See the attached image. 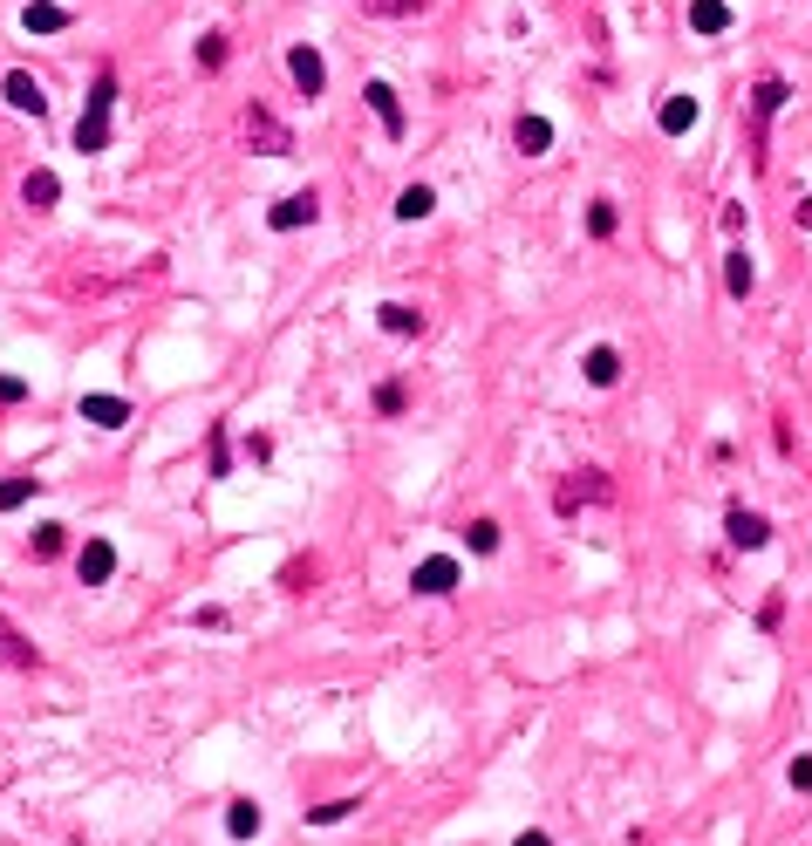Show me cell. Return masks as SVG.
Instances as JSON below:
<instances>
[{"mask_svg": "<svg viewBox=\"0 0 812 846\" xmlns=\"http://www.w3.org/2000/svg\"><path fill=\"white\" fill-rule=\"evenodd\" d=\"M403 403H410V396H403V383H383V389H376V410H383V417H396Z\"/></svg>", "mask_w": 812, "mask_h": 846, "instance_id": "cell-33", "label": "cell"}, {"mask_svg": "<svg viewBox=\"0 0 812 846\" xmlns=\"http://www.w3.org/2000/svg\"><path fill=\"white\" fill-rule=\"evenodd\" d=\"M82 417L103 423V430H123V423H130V403H123V396H82Z\"/></svg>", "mask_w": 812, "mask_h": 846, "instance_id": "cell-13", "label": "cell"}, {"mask_svg": "<svg viewBox=\"0 0 812 846\" xmlns=\"http://www.w3.org/2000/svg\"><path fill=\"white\" fill-rule=\"evenodd\" d=\"M696 116H703V110H696V96H669L656 123L669 130V137H683V130H696Z\"/></svg>", "mask_w": 812, "mask_h": 846, "instance_id": "cell-18", "label": "cell"}, {"mask_svg": "<svg viewBox=\"0 0 812 846\" xmlns=\"http://www.w3.org/2000/svg\"><path fill=\"white\" fill-rule=\"evenodd\" d=\"M239 137H246V144H253L260 157H287V151H294V130H287V123H280L273 110H260V103L239 116Z\"/></svg>", "mask_w": 812, "mask_h": 846, "instance_id": "cell-2", "label": "cell"}, {"mask_svg": "<svg viewBox=\"0 0 812 846\" xmlns=\"http://www.w3.org/2000/svg\"><path fill=\"white\" fill-rule=\"evenodd\" d=\"M751 280H758V273H751V253H744V246H737L731 260H724V287H731L737 301H744V294H751Z\"/></svg>", "mask_w": 812, "mask_h": 846, "instance_id": "cell-25", "label": "cell"}, {"mask_svg": "<svg viewBox=\"0 0 812 846\" xmlns=\"http://www.w3.org/2000/svg\"><path fill=\"white\" fill-rule=\"evenodd\" d=\"M232 471V444H226V423H212V478Z\"/></svg>", "mask_w": 812, "mask_h": 846, "instance_id": "cell-30", "label": "cell"}, {"mask_svg": "<svg viewBox=\"0 0 812 846\" xmlns=\"http://www.w3.org/2000/svg\"><path fill=\"white\" fill-rule=\"evenodd\" d=\"M792 792H812V758H792Z\"/></svg>", "mask_w": 812, "mask_h": 846, "instance_id": "cell-34", "label": "cell"}, {"mask_svg": "<svg viewBox=\"0 0 812 846\" xmlns=\"http://www.w3.org/2000/svg\"><path fill=\"white\" fill-rule=\"evenodd\" d=\"M362 14H376V21H410V14H424L430 0H355Z\"/></svg>", "mask_w": 812, "mask_h": 846, "instance_id": "cell-22", "label": "cell"}, {"mask_svg": "<svg viewBox=\"0 0 812 846\" xmlns=\"http://www.w3.org/2000/svg\"><path fill=\"white\" fill-rule=\"evenodd\" d=\"M28 546H35V560H55V553L69 546V526H35V539H28Z\"/></svg>", "mask_w": 812, "mask_h": 846, "instance_id": "cell-27", "label": "cell"}, {"mask_svg": "<svg viewBox=\"0 0 812 846\" xmlns=\"http://www.w3.org/2000/svg\"><path fill=\"white\" fill-rule=\"evenodd\" d=\"M376 321H383L389 335H424V314L403 308V301H383V308H376Z\"/></svg>", "mask_w": 812, "mask_h": 846, "instance_id": "cell-19", "label": "cell"}, {"mask_svg": "<svg viewBox=\"0 0 812 846\" xmlns=\"http://www.w3.org/2000/svg\"><path fill=\"white\" fill-rule=\"evenodd\" d=\"M287 76H294L301 96H321V89H328V69H321V55H314L308 41H301V48H287Z\"/></svg>", "mask_w": 812, "mask_h": 846, "instance_id": "cell-4", "label": "cell"}, {"mask_svg": "<svg viewBox=\"0 0 812 846\" xmlns=\"http://www.w3.org/2000/svg\"><path fill=\"white\" fill-rule=\"evenodd\" d=\"M430 205H437L430 185H403V192H396V219H430Z\"/></svg>", "mask_w": 812, "mask_h": 846, "instance_id": "cell-24", "label": "cell"}, {"mask_svg": "<svg viewBox=\"0 0 812 846\" xmlns=\"http://www.w3.org/2000/svg\"><path fill=\"white\" fill-rule=\"evenodd\" d=\"M110 103H116V69H103L96 89H89V110H82V123H76V151L82 157L110 151Z\"/></svg>", "mask_w": 812, "mask_h": 846, "instance_id": "cell-1", "label": "cell"}, {"mask_svg": "<svg viewBox=\"0 0 812 846\" xmlns=\"http://www.w3.org/2000/svg\"><path fill=\"white\" fill-rule=\"evenodd\" d=\"M308 580H314V560H287V567H280V587H294V594H301Z\"/></svg>", "mask_w": 812, "mask_h": 846, "instance_id": "cell-32", "label": "cell"}, {"mask_svg": "<svg viewBox=\"0 0 812 846\" xmlns=\"http://www.w3.org/2000/svg\"><path fill=\"white\" fill-rule=\"evenodd\" d=\"M7 103H14V110H21V116H41V110H48V96H41V82H35V76H21V69L7 76Z\"/></svg>", "mask_w": 812, "mask_h": 846, "instance_id": "cell-14", "label": "cell"}, {"mask_svg": "<svg viewBox=\"0 0 812 846\" xmlns=\"http://www.w3.org/2000/svg\"><path fill=\"white\" fill-rule=\"evenodd\" d=\"M314 219H321V198H314V192H294V198H280V205H273V212H267V226H273V232L314 226Z\"/></svg>", "mask_w": 812, "mask_h": 846, "instance_id": "cell-5", "label": "cell"}, {"mask_svg": "<svg viewBox=\"0 0 812 846\" xmlns=\"http://www.w3.org/2000/svg\"><path fill=\"white\" fill-rule=\"evenodd\" d=\"M580 369H587V383H594V389H615V383H621V355H615L608 342L587 348V362H580Z\"/></svg>", "mask_w": 812, "mask_h": 846, "instance_id": "cell-11", "label": "cell"}, {"mask_svg": "<svg viewBox=\"0 0 812 846\" xmlns=\"http://www.w3.org/2000/svg\"><path fill=\"white\" fill-rule=\"evenodd\" d=\"M799 226H812V198H799Z\"/></svg>", "mask_w": 812, "mask_h": 846, "instance_id": "cell-37", "label": "cell"}, {"mask_svg": "<svg viewBox=\"0 0 812 846\" xmlns=\"http://www.w3.org/2000/svg\"><path fill=\"white\" fill-rule=\"evenodd\" d=\"M55 198H62V178H55V171H28V178H21V205H35V212H48Z\"/></svg>", "mask_w": 812, "mask_h": 846, "instance_id": "cell-15", "label": "cell"}, {"mask_svg": "<svg viewBox=\"0 0 812 846\" xmlns=\"http://www.w3.org/2000/svg\"><path fill=\"white\" fill-rule=\"evenodd\" d=\"M512 846H553V840H546V833H519Z\"/></svg>", "mask_w": 812, "mask_h": 846, "instance_id": "cell-36", "label": "cell"}, {"mask_svg": "<svg viewBox=\"0 0 812 846\" xmlns=\"http://www.w3.org/2000/svg\"><path fill=\"white\" fill-rule=\"evenodd\" d=\"M35 492H41V478H28V471H21V478H0V512H21Z\"/></svg>", "mask_w": 812, "mask_h": 846, "instance_id": "cell-23", "label": "cell"}, {"mask_svg": "<svg viewBox=\"0 0 812 846\" xmlns=\"http://www.w3.org/2000/svg\"><path fill=\"white\" fill-rule=\"evenodd\" d=\"M615 499V485H608V471H574V478H560V492H553V505L574 519L580 505H608Z\"/></svg>", "mask_w": 812, "mask_h": 846, "instance_id": "cell-3", "label": "cell"}, {"mask_svg": "<svg viewBox=\"0 0 812 846\" xmlns=\"http://www.w3.org/2000/svg\"><path fill=\"white\" fill-rule=\"evenodd\" d=\"M417 594H451L458 587V560L451 553H430V560H417V580H410Z\"/></svg>", "mask_w": 812, "mask_h": 846, "instance_id": "cell-6", "label": "cell"}, {"mask_svg": "<svg viewBox=\"0 0 812 846\" xmlns=\"http://www.w3.org/2000/svg\"><path fill=\"white\" fill-rule=\"evenodd\" d=\"M785 96H792V89H785L778 76H765V82H758V96H751V110H758V144H765V123H772V116L785 110Z\"/></svg>", "mask_w": 812, "mask_h": 846, "instance_id": "cell-12", "label": "cell"}, {"mask_svg": "<svg viewBox=\"0 0 812 846\" xmlns=\"http://www.w3.org/2000/svg\"><path fill=\"white\" fill-rule=\"evenodd\" d=\"M724 533H731V546H744V553H758V546L772 539V526H765V512H744V505H731Z\"/></svg>", "mask_w": 812, "mask_h": 846, "instance_id": "cell-8", "label": "cell"}, {"mask_svg": "<svg viewBox=\"0 0 812 846\" xmlns=\"http://www.w3.org/2000/svg\"><path fill=\"white\" fill-rule=\"evenodd\" d=\"M512 144H519L526 157H540L546 144H553V123H546V116H519V123H512Z\"/></svg>", "mask_w": 812, "mask_h": 846, "instance_id": "cell-16", "label": "cell"}, {"mask_svg": "<svg viewBox=\"0 0 812 846\" xmlns=\"http://www.w3.org/2000/svg\"><path fill=\"white\" fill-rule=\"evenodd\" d=\"M0 662H14V669H35V649L21 642V628H14L7 615H0Z\"/></svg>", "mask_w": 812, "mask_h": 846, "instance_id": "cell-20", "label": "cell"}, {"mask_svg": "<svg viewBox=\"0 0 812 846\" xmlns=\"http://www.w3.org/2000/svg\"><path fill=\"white\" fill-rule=\"evenodd\" d=\"M355 806H362V799H328V806H314L308 819H314V826H342V819H348Z\"/></svg>", "mask_w": 812, "mask_h": 846, "instance_id": "cell-28", "label": "cell"}, {"mask_svg": "<svg viewBox=\"0 0 812 846\" xmlns=\"http://www.w3.org/2000/svg\"><path fill=\"white\" fill-rule=\"evenodd\" d=\"M198 69H226V35H205V41H198Z\"/></svg>", "mask_w": 812, "mask_h": 846, "instance_id": "cell-31", "label": "cell"}, {"mask_svg": "<svg viewBox=\"0 0 812 846\" xmlns=\"http://www.w3.org/2000/svg\"><path fill=\"white\" fill-rule=\"evenodd\" d=\"M464 546L471 553H499V519H471L464 526Z\"/></svg>", "mask_w": 812, "mask_h": 846, "instance_id": "cell-26", "label": "cell"}, {"mask_svg": "<svg viewBox=\"0 0 812 846\" xmlns=\"http://www.w3.org/2000/svg\"><path fill=\"white\" fill-rule=\"evenodd\" d=\"M21 28H28V35H62V28H69V7H55V0H28V7H21Z\"/></svg>", "mask_w": 812, "mask_h": 846, "instance_id": "cell-9", "label": "cell"}, {"mask_svg": "<svg viewBox=\"0 0 812 846\" xmlns=\"http://www.w3.org/2000/svg\"><path fill=\"white\" fill-rule=\"evenodd\" d=\"M587 232H594V239H608V232H615V205H608V198H594V205H587Z\"/></svg>", "mask_w": 812, "mask_h": 846, "instance_id": "cell-29", "label": "cell"}, {"mask_svg": "<svg viewBox=\"0 0 812 846\" xmlns=\"http://www.w3.org/2000/svg\"><path fill=\"white\" fill-rule=\"evenodd\" d=\"M362 96H369V110H376V123H383L389 137H403V103H396V89H389V82H369Z\"/></svg>", "mask_w": 812, "mask_h": 846, "instance_id": "cell-10", "label": "cell"}, {"mask_svg": "<svg viewBox=\"0 0 812 846\" xmlns=\"http://www.w3.org/2000/svg\"><path fill=\"white\" fill-rule=\"evenodd\" d=\"M21 396H28V383H21V376H0V403H21Z\"/></svg>", "mask_w": 812, "mask_h": 846, "instance_id": "cell-35", "label": "cell"}, {"mask_svg": "<svg viewBox=\"0 0 812 846\" xmlns=\"http://www.w3.org/2000/svg\"><path fill=\"white\" fill-rule=\"evenodd\" d=\"M690 28L696 35H724L731 28V7L724 0H690Z\"/></svg>", "mask_w": 812, "mask_h": 846, "instance_id": "cell-17", "label": "cell"}, {"mask_svg": "<svg viewBox=\"0 0 812 846\" xmlns=\"http://www.w3.org/2000/svg\"><path fill=\"white\" fill-rule=\"evenodd\" d=\"M76 574H82V587H103V580L116 574V546L110 539H89V546L76 553Z\"/></svg>", "mask_w": 812, "mask_h": 846, "instance_id": "cell-7", "label": "cell"}, {"mask_svg": "<svg viewBox=\"0 0 812 846\" xmlns=\"http://www.w3.org/2000/svg\"><path fill=\"white\" fill-rule=\"evenodd\" d=\"M226 833H232V840H253V833H260V806H253V799H232V806H226Z\"/></svg>", "mask_w": 812, "mask_h": 846, "instance_id": "cell-21", "label": "cell"}]
</instances>
